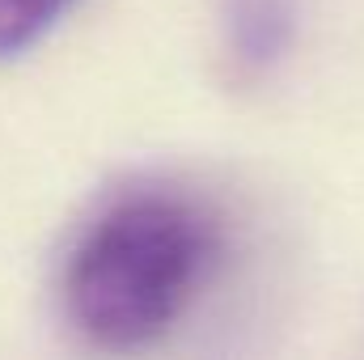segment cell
I'll return each instance as SVG.
<instances>
[{"label": "cell", "instance_id": "3", "mask_svg": "<svg viewBox=\"0 0 364 360\" xmlns=\"http://www.w3.org/2000/svg\"><path fill=\"white\" fill-rule=\"evenodd\" d=\"M77 0H0V60L30 51Z\"/></svg>", "mask_w": 364, "mask_h": 360}, {"label": "cell", "instance_id": "1", "mask_svg": "<svg viewBox=\"0 0 364 360\" xmlns=\"http://www.w3.org/2000/svg\"><path fill=\"white\" fill-rule=\"evenodd\" d=\"M220 259L216 216L182 191L106 203L64 263L68 322L97 348H149L178 327Z\"/></svg>", "mask_w": 364, "mask_h": 360}, {"label": "cell", "instance_id": "2", "mask_svg": "<svg viewBox=\"0 0 364 360\" xmlns=\"http://www.w3.org/2000/svg\"><path fill=\"white\" fill-rule=\"evenodd\" d=\"M225 51L242 77H263L296 34V0H225Z\"/></svg>", "mask_w": 364, "mask_h": 360}]
</instances>
